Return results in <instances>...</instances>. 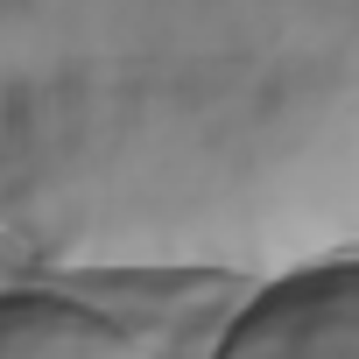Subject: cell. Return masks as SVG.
I'll return each instance as SVG.
<instances>
[{"label": "cell", "mask_w": 359, "mask_h": 359, "mask_svg": "<svg viewBox=\"0 0 359 359\" xmlns=\"http://www.w3.org/2000/svg\"><path fill=\"white\" fill-rule=\"evenodd\" d=\"M254 303L226 268H85L50 282H8L0 352L8 359H141V352H226V331Z\"/></svg>", "instance_id": "cell-1"}, {"label": "cell", "mask_w": 359, "mask_h": 359, "mask_svg": "<svg viewBox=\"0 0 359 359\" xmlns=\"http://www.w3.org/2000/svg\"><path fill=\"white\" fill-rule=\"evenodd\" d=\"M233 359H345L359 352V261H317L254 289L226 331Z\"/></svg>", "instance_id": "cell-2"}]
</instances>
